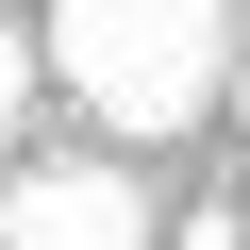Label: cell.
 Returning a JSON list of instances; mask_svg holds the SVG:
<instances>
[{"label": "cell", "mask_w": 250, "mask_h": 250, "mask_svg": "<svg viewBox=\"0 0 250 250\" xmlns=\"http://www.w3.org/2000/svg\"><path fill=\"white\" fill-rule=\"evenodd\" d=\"M217 100H233V117H250V50H233V83H217Z\"/></svg>", "instance_id": "4"}, {"label": "cell", "mask_w": 250, "mask_h": 250, "mask_svg": "<svg viewBox=\"0 0 250 250\" xmlns=\"http://www.w3.org/2000/svg\"><path fill=\"white\" fill-rule=\"evenodd\" d=\"M0 250H150V200H134V167H17Z\"/></svg>", "instance_id": "2"}, {"label": "cell", "mask_w": 250, "mask_h": 250, "mask_svg": "<svg viewBox=\"0 0 250 250\" xmlns=\"http://www.w3.org/2000/svg\"><path fill=\"white\" fill-rule=\"evenodd\" d=\"M34 67H50V50H34L17 17H0V134H17V117H34Z\"/></svg>", "instance_id": "3"}, {"label": "cell", "mask_w": 250, "mask_h": 250, "mask_svg": "<svg viewBox=\"0 0 250 250\" xmlns=\"http://www.w3.org/2000/svg\"><path fill=\"white\" fill-rule=\"evenodd\" d=\"M0 17H17V0H0Z\"/></svg>", "instance_id": "5"}, {"label": "cell", "mask_w": 250, "mask_h": 250, "mask_svg": "<svg viewBox=\"0 0 250 250\" xmlns=\"http://www.w3.org/2000/svg\"><path fill=\"white\" fill-rule=\"evenodd\" d=\"M50 83L150 150L233 83V0H50Z\"/></svg>", "instance_id": "1"}]
</instances>
